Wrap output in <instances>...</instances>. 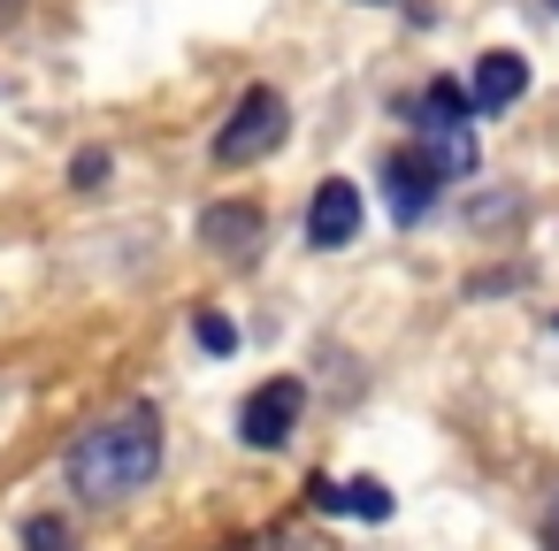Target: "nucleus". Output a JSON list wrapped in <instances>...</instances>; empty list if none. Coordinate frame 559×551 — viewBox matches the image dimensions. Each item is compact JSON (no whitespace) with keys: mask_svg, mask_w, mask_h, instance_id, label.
<instances>
[{"mask_svg":"<svg viewBox=\"0 0 559 551\" xmlns=\"http://www.w3.org/2000/svg\"><path fill=\"white\" fill-rule=\"evenodd\" d=\"M154 467H162V421H154V406H123V414L93 421L70 444V482L85 498H131V490L154 482Z\"/></svg>","mask_w":559,"mask_h":551,"instance_id":"nucleus-1","label":"nucleus"},{"mask_svg":"<svg viewBox=\"0 0 559 551\" xmlns=\"http://www.w3.org/2000/svg\"><path fill=\"white\" fill-rule=\"evenodd\" d=\"M276 139H284V100H276L269 85H253V93L230 108V123L215 131V161H223V169H246V161H261Z\"/></svg>","mask_w":559,"mask_h":551,"instance_id":"nucleus-2","label":"nucleus"},{"mask_svg":"<svg viewBox=\"0 0 559 551\" xmlns=\"http://www.w3.org/2000/svg\"><path fill=\"white\" fill-rule=\"evenodd\" d=\"M299 406H307V391H299L292 375L261 383V391H246V406H238V436H246L253 452H276V444L299 429Z\"/></svg>","mask_w":559,"mask_h":551,"instance_id":"nucleus-3","label":"nucleus"},{"mask_svg":"<svg viewBox=\"0 0 559 551\" xmlns=\"http://www.w3.org/2000/svg\"><path fill=\"white\" fill-rule=\"evenodd\" d=\"M353 230H360V184L353 177H322L314 207H307V245L337 253V245H353Z\"/></svg>","mask_w":559,"mask_h":551,"instance_id":"nucleus-4","label":"nucleus"},{"mask_svg":"<svg viewBox=\"0 0 559 551\" xmlns=\"http://www.w3.org/2000/svg\"><path fill=\"white\" fill-rule=\"evenodd\" d=\"M467 93H475V116H498V108H513L528 93V62L521 55H483L475 77H467Z\"/></svg>","mask_w":559,"mask_h":551,"instance_id":"nucleus-5","label":"nucleus"},{"mask_svg":"<svg viewBox=\"0 0 559 551\" xmlns=\"http://www.w3.org/2000/svg\"><path fill=\"white\" fill-rule=\"evenodd\" d=\"M383 177H391V215H399V223L429 215V200H437V184H444L429 154H391V169H383Z\"/></svg>","mask_w":559,"mask_h":551,"instance_id":"nucleus-6","label":"nucleus"},{"mask_svg":"<svg viewBox=\"0 0 559 551\" xmlns=\"http://www.w3.org/2000/svg\"><path fill=\"white\" fill-rule=\"evenodd\" d=\"M421 154L437 177H475V123H421Z\"/></svg>","mask_w":559,"mask_h":551,"instance_id":"nucleus-7","label":"nucleus"},{"mask_svg":"<svg viewBox=\"0 0 559 551\" xmlns=\"http://www.w3.org/2000/svg\"><path fill=\"white\" fill-rule=\"evenodd\" d=\"M200 238H207L215 253H246V245L261 238V215H253V207H207V215H200Z\"/></svg>","mask_w":559,"mask_h":551,"instance_id":"nucleus-8","label":"nucleus"},{"mask_svg":"<svg viewBox=\"0 0 559 551\" xmlns=\"http://www.w3.org/2000/svg\"><path fill=\"white\" fill-rule=\"evenodd\" d=\"M322 505H337V513H360V520H383L391 513V498H383V482H322Z\"/></svg>","mask_w":559,"mask_h":551,"instance_id":"nucleus-9","label":"nucleus"},{"mask_svg":"<svg viewBox=\"0 0 559 551\" xmlns=\"http://www.w3.org/2000/svg\"><path fill=\"white\" fill-rule=\"evenodd\" d=\"M421 123H475V93L452 85V77H437V85L421 93Z\"/></svg>","mask_w":559,"mask_h":551,"instance_id":"nucleus-10","label":"nucleus"},{"mask_svg":"<svg viewBox=\"0 0 559 551\" xmlns=\"http://www.w3.org/2000/svg\"><path fill=\"white\" fill-rule=\"evenodd\" d=\"M230 551H307L299 536H284V528H261V536H238Z\"/></svg>","mask_w":559,"mask_h":551,"instance_id":"nucleus-11","label":"nucleus"},{"mask_svg":"<svg viewBox=\"0 0 559 551\" xmlns=\"http://www.w3.org/2000/svg\"><path fill=\"white\" fill-rule=\"evenodd\" d=\"M200 345H207V352H238V330L215 322V314H200Z\"/></svg>","mask_w":559,"mask_h":551,"instance_id":"nucleus-12","label":"nucleus"},{"mask_svg":"<svg viewBox=\"0 0 559 551\" xmlns=\"http://www.w3.org/2000/svg\"><path fill=\"white\" fill-rule=\"evenodd\" d=\"M62 543H70L62 520H32V551H62Z\"/></svg>","mask_w":559,"mask_h":551,"instance_id":"nucleus-13","label":"nucleus"},{"mask_svg":"<svg viewBox=\"0 0 559 551\" xmlns=\"http://www.w3.org/2000/svg\"><path fill=\"white\" fill-rule=\"evenodd\" d=\"M544 551H559V498H551V513H544Z\"/></svg>","mask_w":559,"mask_h":551,"instance_id":"nucleus-14","label":"nucleus"},{"mask_svg":"<svg viewBox=\"0 0 559 551\" xmlns=\"http://www.w3.org/2000/svg\"><path fill=\"white\" fill-rule=\"evenodd\" d=\"M368 9H399V0H368Z\"/></svg>","mask_w":559,"mask_h":551,"instance_id":"nucleus-15","label":"nucleus"},{"mask_svg":"<svg viewBox=\"0 0 559 551\" xmlns=\"http://www.w3.org/2000/svg\"><path fill=\"white\" fill-rule=\"evenodd\" d=\"M544 9H551V16H559V0H544Z\"/></svg>","mask_w":559,"mask_h":551,"instance_id":"nucleus-16","label":"nucleus"}]
</instances>
